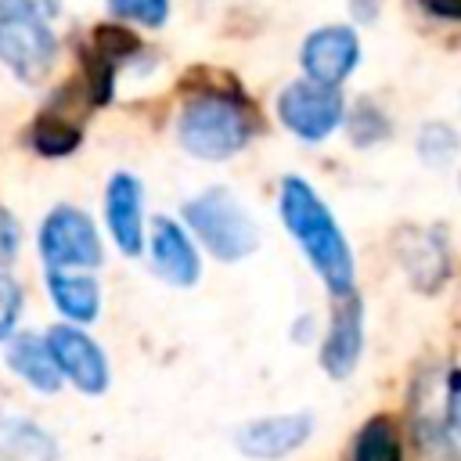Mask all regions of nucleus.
Listing matches in <instances>:
<instances>
[{"instance_id":"21","label":"nucleus","mask_w":461,"mask_h":461,"mask_svg":"<svg viewBox=\"0 0 461 461\" xmlns=\"http://www.w3.org/2000/svg\"><path fill=\"white\" fill-rule=\"evenodd\" d=\"M18 313H22V292L7 274H0V339H7L14 331Z\"/></svg>"},{"instance_id":"9","label":"nucleus","mask_w":461,"mask_h":461,"mask_svg":"<svg viewBox=\"0 0 461 461\" xmlns=\"http://www.w3.org/2000/svg\"><path fill=\"white\" fill-rule=\"evenodd\" d=\"M310 432H313V418L306 411H299V414H274V418L249 421L234 432V443L249 457L274 461V457H285V454L299 450L310 439Z\"/></svg>"},{"instance_id":"11","label":"nucleus","mask_w":461,"mask_h":461,"mask_svg":"<svg viewBox=\"0 0 461 461\" xmlns=\"http://www.w3.org/2000/svg\"><path fill=\"white\" fill-rule=\"evenodd\" d=\"M151 263L169 285L187 288L198 281V252L191 238L166 216H158L151 227Z\"/></svg>"},{"instance_id":"6","label":"nucleus","mask_w":461,"mask_h":461,"mask_svg":"<svg viewBox=\"0 0 461 461\" xmlns=\"http://www.w3.org/2000/svg\"><path fill=\"white\" fill-rule=\"evenodd\" d=\"M40 256L50 270L61 267H97L101 263V238L86 212L61 205L40 227Z\"/></svg>"},{"instance_id":"23","label":"nucleus","mask_w":461,"mask_h":461,"mask_svg":"<svg viewBox=\"0 0 461 461\" xmlns=\"http://www.w3.org/2000/svg\"><path fill=\"white\" fill-rule=\"evenodd\" d=\"M421 7L439 18H461V0H421Z\"/></svg>"},{"instance_id":"22","label":"nucleus","mask_w":461,"mask_h":461,"mask_svg":"<svg viewBox=\"0 0 461 461\" xmlns=\"http://www.w3.org/2000/svg\"><path fill=\"white\" fill-rule=\"evenodd\" d=\"M18 256V223L7 209H0V263Z\"/></svg>"},{"instance_id":"20","label":"nucleus","mask_w":461,"mask_h":461,"mask_svg":"<svg viewBox=\"0 0 461 461\" xmlns=\"http://www.w3.org/2000/svg\"><path fill=\"white\" fill-rule=\"evenodd\" d=\"M108 11L140 25H162L169 14V0H108Z\"/></svg>"},{"instance_id":"3","label":"nucleus","mask_w":461,"mask_h":461,"mask_svg":"<svg viewBox=\"0 0 461 461\" xmlns=\"http://www.w3.org/2000/svg\"><path fill=\"white\" fill-rule=\"evenodd\" d=\"M184 216H187L191 230L202 238V245L220 259H230V263L245 259L259 245V230H256L252 216L223 187H209L198 198H191L184 205Z\"/></svg>"},{"instance_id":"13","label":"nucleus","mask_w":461,"mask_h":461,"mask_svg":"<svg viewBox=\"0 0 461 461\" xmlns=\"http://www.w3.org/2000/svg\"><path fill=\"white\" fill-rule=\"evenodd\" d=\"M400 263L407 267L411 281L425 292L439 288L443 277H447V249H443L439 234H432V230H403Z\"/></svg>"},{"instance_id":"24","label":"nucleus","mask_w":461,"mask_h":461,"mask_svg":"<svg viewBox=\"0 0 461 461\" xmlns=\"http://www.w3.org/2000/svg\"><path fill=\"white\" fill-rule=\"evenodd\" d=\"M450 425H454V432L461 436V375H454V389H450Z\"/></svg>"},{"instance_id":"14","label":"nucleus","mask_w":461,"mask_h":461,"mask_svg":"<svg viewBox=\"0 0 461 461\" xmlns=\"http://www.w3.org/2000/svg\"><path fill=\"white\" fill-rule=\"evenodd\" d=\"M7 364L40 393H58V385H61V371L50 357V346L36 335H18L7 349Z\"/></svg>"},{"instance_id":"7","label":"nucleus","mask_w":461,"mask_h":461,"mask_svg":"<svg viewBox=\"0 0 461 461\" xmlns=\"http://www.w3.org/2000/svg\"><path fill=\"white\" fill-rule=\"evenodd\" d=\"M47 346H50V357L58 364V371L65 378L76 382L79 393H104L108 385V364H104V353L97 349V342L76 328H54L47 335Z\"/></svg>"},{"instance_id":"4","label":"nucleus","mask_w":461,"mask_h":461,"mask_svg":"<svg viewBox=\"0 0 461 461\" xmlns=\"http://www.w3.org/2000/svg\"><path fill=\"white\" fill-rule=\"evenodd\" d=\"M54 54H58V43L47 22L14 0H0V61L18 79L40 83L50 72Z\"/></svg>"},{"instance_id":"1","label":"nucleus","mask_w":461,"mask_h":461,"mask_svg":"<svg viewBox=\"0 0 461 461\" xmlns=\"http://www.w3.org/2000/svg\"><path fill=\"white\" fill-rule=\"evenodd\" d=\"M281 220L303 245L306 259L317 267L324 285L335 295H349L353 288V252L328 212V205L313 194V187L303 176H285L281 184Z\"/></svg>"},{"instance_id":"15","label":"nucleus","mask_w":461,"mask_h":461,"mask_svg":"<svg viewBox=\"0 0 461 461\" xmlns=\"http://www.w3.org/2000/svg\"><path fill=\"white\" fill-rule=\"evenodd\" d=\"M47 288L50 299L58 303V310L72 321H94L97 306H101V288L94 277L86 274H65V270H50L47 274Z\"/></svg>"},{"instance_id":"10","label":"nucleus","mask_w":461,"mask_h":461,"mask_svg":"<svg viewBox=\"0 0 461 461\" xmlns=\"http://www.w3.org/2000/svg\"><path fill=\"white\" fill-rule=\"evenodd\" d=\"M360 349H364V306L357 295H342V303L331 317V331L321 349V364L331 378H346V375H353Z\"/></svg>"},{"instance_id":"18","label":"nucleus","mask_w":461,"mask_h":461,"mask_svg":"<svg viewBox=\"0 0 461 461\" xmlns=\"http://www.w3.org/2000/svg\"><path fill=\"white\" fill-rule=\"evenodd\" d=\"M353 461H403L400 436H396L389 418H371L360 429L357 447H353Z\"/></svg>"},{"instance_id":"2","label":"nucleus","mask_w":461,"mask_h":461,"mask_svg":"<svg viewBox=\"0 0 461 461\" xmlns=\"http://www.w3.org/2000/svg\"><path fill=\"white\" fill-rule=\"evenodd\" d=\"M176 137L194 158L223 162L249 144L252 119L245 104L227 94H198L184 104L176 119Z\"/></svg>"},{"instance_id":"25","label":"nucleus","mask_w":461,"mask_h":461,"mask_svg":"<svg viewBox=\"0 0 461 461\" xmlns=\"http://www.w3.org/2000/svg\"><path fill=\"white\" fill-rule=\"evenodd\" d=\"M14 4H22V7L36 11L40 18H54V14H58V7H61V0H14Z\"/></svg>"},{"instance_id":"16","label":"nucleus","mask_w":461,"mask_h":461,"mask_svg":"<svg viewBox=\"0 0 461 461\" xmlns=\"http://www.w3.org/2000/svg\"><path fill=\"white\" fill-rule=\"evenodd\" d=\"M0 461H54V443L29 421H0Z\"/></svg>"},{"instance_id":"17","label":"nucleus","mask_w":461,"mask_h":461,"mask_svg":"<svg viewBox=\"0 0 461 461\" xmlns=\"http://www.w3.org/2000/svg\"><path fill=\"white\" fill-rule=\"evenodd\" d=\"M76 144H79V122L68 119L65 112L50 108L36 119V126H32V148L36 151L58 158V155H68Z\"/></svg>"},{"instance_id":"12","label":"nucleus","mask_w":461,"mask_h":461,"mask_svg":"<svg viewBox=\"0 0 461 461\" xmlns=\"http://www.w3.org/2000/svg\"><path fill=\"white\" fill-rule=\"evenodd\" d=\"M104 212H108V227L115 245L126 256L140 252V184L130 173H115L108 180V194H104Z\"/></svg>"},{"instance_id":"8","label":"nucleus","mask_w":461,"mask_h":461,"mask_svg":"<svg viewBox=\"0 0 461 461\" xmlns=\"http://www.w3.org/2000/svg\"><path fill=\"white\" fill-rule=\"evenodd\" d=\"M357 58H360V43H357V32L346 25H324L310 32L303 43V68L313 83H324V86H339L353 72Z\"/></svg>"},{"instance_id":"5","label":"nucleus","mask_w":461,"mask_h":461,"mask_svg":"<svg viewBox=\"0 0 461 461\" xmlns=\"http://www.w3.org/2000/svg\"><path fill=\"white\" fill-rule=\"evenodd\" d=\"M277 115L281 122L303 137V140H324L346 115V104L335 86L313 83V79H295L281 90L277 97Z\"/></svg>"},{"instance_id":"19","label":"nucleus","mask_w":461,"mask_h":461,"mask_svg":"<svg viewBox=\"0 0 461 461\" xmlns=\"http://www.w3.org/2000/svg\"><path fill=\"white\" fill-rule=\"evenodd\" d=\"M418 151H421V158L432 166H447L454 155H457V133L450 130V126H443V122H429V126H421V137H418Z\"/></svg>"}]
</instances>
